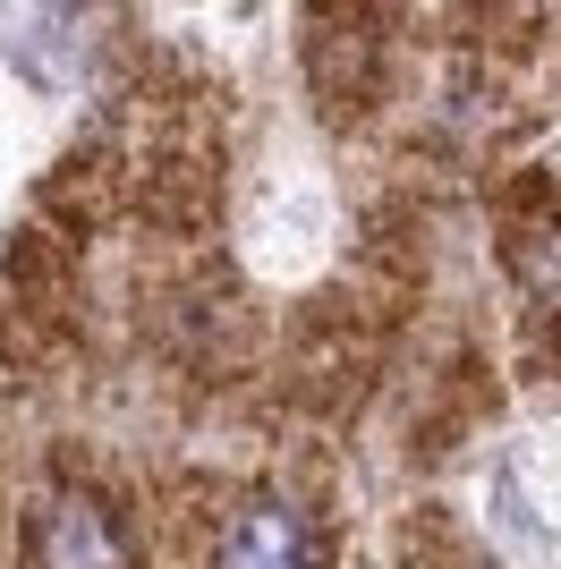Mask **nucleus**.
Masks as SVG:
<instances>
[{
    "mask_svg": "<svg viewBox=\"0 0 561 569\" xmlns=\"http://www.w3.org/2000/svg\"><path fill=\"white\" fill-rule=\"evenodd\" d=\"M213 569H324V545H315V527L306 510L289 501H247L213 552Z\"/></svg>",
    "mask_w": 561,
    "mask_h": 569,
    "instance_id": "obj_3",
    "label": "nucleus"
},
{
    "mask_svg": "<svg viewBox=\"0 0 561 569\" xmlns=\"http://www.w3.org/2000/svg\"><path fill=\"white\" fill-rule=\"evenodd\" d=\"M476 501H485L493 545L511 552L519 569H553L561 561V442H544V433L502 442Z\"/></svg>",
    "mask_w": 561,
    "mask_h": 569,
    "instance_id": "obj_1",
    "label": "nucleus"
},
{
    "mask_svg": "<svg viewBox=\"0 0 561 569\" xmlns=\"http://www.w3.org/2000/svg\"><path fill=\"white\" fill-rule=\"evenodd\" d=\"M35 552H43V569H128V545H119V527L102 501H51L43 536H35Z\"/></svg>",
    "mask_w": 561,
    "mask_h": 569,
    "instance_id": "obj_4",
    "label": "nucleus"
},
{
    "mask_svg": "<svg viewBox=\"0 0 561 569\" xmlns=\"http://www.w3.org/2000/svg\"><path fill=\"white\" fill-rule=\"evenodd\" d=\"M0 60H9L35 94H60V86L77 77V34H69V18L35 9V18H9V26H0Z\"/></svg>",
    "mask_w": 561,
    "mask_h": 569,
    "instance_id": "obj_5",
    "label": "nucleus"
},
{
    "mask_svg": "<svg viewBox=\"0 0 561 569\" xmlns=\"http://www.w3.org/2000/svg\"><path fill=\"white\" fill-rule=\"evenodd\" d=\"M247 238H256V263H264V272H306V263L332 247V188L306 162L273 170V179L256 188Z\"/></svg>",
    "mask_w": 561,
    "mask_h": 569,
    "instance_id": "obj_2",
    "label": "nucleus"
}]
</instances>
